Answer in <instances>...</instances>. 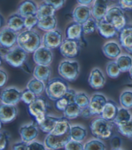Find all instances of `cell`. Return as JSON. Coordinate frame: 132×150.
<instances>
[{
    "mask_svg": "<svg viewBox=\"0 0 132 150\" xmlns=\"http://www.w3.org/2000/svg\"><path fill=\"white\" fill-rule=\"evenodd\" d=\"M18 44L27 53H34L41 46L42 39L40 34L34 30H26L19 33Z\"/></svg>",
    "mask_w": 132,
    "mask_h": 150,
    "instance_id": "6da1fadb",
    "label": "cell"
},
{
    "mask_svg": "<svg viewBox=\"0 0 132 150\" xmlns=\"http://www.w3.org/2000/svg\"><path fill=\"white\" fill-rule=\"evenodd\" d=\"M68 89V85L65 80L60 78H55L48 81L45 92L49 99L57 101L65 96Z\"/></svg>",
    "mask_w": 132,
    "mask_h": 150,
    "instance_id": "7a4b0ae2",
    "label": "cell"
},
{
    "mask_svg": "<svg viewBox=\"0 0 132 150\" xmlns=\"http://www.w3.org/2000/svg\"><path fill=\"white\" fill-rule=\"evenodd\" d=\"M112 122L102 117L94 119L90 123V129L92 135L97 139H106L112 135Z\"/></svg>",
    "mask_w": 132,
    "mask_h": 150,
    "instance_id": "3957f363",
    "label": "cell"
},
{
    "mask_svg": "<svg viewBox=\"0 0 132 150\" xmlns=\"http://www.w3.org/2000/svg\"><path fill=\"white\" fill-rule=\"evenodd\" d=\"M104 19L113 25L118 32H121L127 25L126 16L120 6H113L108 9Z\"/></svg>",
    "mask_w": 132,
    "mask_h": 150,
    "instance_id": "277c9868",
    "label": "cell"
},
{
    "mask_svg": "<svg viewBox=\"0 0 132 150\" xmlns=\"http://www.w3.org/2000/svg\"><path fill=\"white\" fill-rule=\"evenodd\" d=\"M79 64L77 61L63 60L59 65L58 72L65 80L75 81L79 74Z\"/></svg>",
    "mask_w": 132,
    "mask_h": 150,
    "instance_id": "5b68a950",
    "label": "cell"
},
{
    "mask_svg": "<svg viewBox=\"0 0 132 150\" xmlns=\"http://www.w3.org/2000/svg\"><path fill=\"white\" fill-rule=\"evenodd\" d=\"M29 111L36 119V122L41 123L46 116L47 103L46 100L43 97H38L36 100L29 105Z\"/></svg>",
    "mask_w": 132,
    "mask_h": 150,
    "instance_id": "8992f818",
    "label": "cell"
},
{
    "mask_svg": "<svg viewBox=\"0 0 132 150\" xmlns=\"http://www.w3.org/2000/svg\"><path fill=\"white\" fill-rule=\"evenodd\" d=\"M27 53L19 46L10 49L9 52L3 57L5 60L11 66L19 67L22 66L26 60Z\"/></svg>",
    "mask_w": 132,
    "mask_h": 150,
    "instance_id": "52a82bcc",
    "label": "cell"
},
{
    "mask_svg": "<svg viewBox=\"0 0 132 150\" xmlns=\"http://www.w3.org/2000/svg\"><path fill=\"white\" fill-rule=\"evenodd\" d=\"M70 140H72L70 131L63 135H54L49 134L45 138V144L50 150H57L65 148Z\"/></svg>",
    "mask_w": 132,
    "mask_h": 150,
    "instance_id": "ba28073f",
    "label": "cell"
},
{
    "mask_svg": "<svg viewBox=\"0 0 132 150\" xmlns=\"http://www.w3.org/2000/svg\"><path fill=\"white\" fill-rule=\"evenodd\" d=\"M80 46L79 40L66 38L59 47L60 53L64 57L73 59L78 56Z\"/></svg>",
    "mask_w": 132,
    "mask_h": 150,
    "instance_id": "9c48e42d",
    "label": "cell"
},
{
    "mask_svg": "<svg viewBox=\"0 0 132 150\" xmlns=\"http://www.w3.org/2000/svg\"><path fill=\"white\" fill-rule=\"evenodd\" d=\"M63 41L62 33L58 29L46 32V33L44 34L42 39L43 46L50 50L60 47Z\"/></svg>",
    "mask_w": 132,
    "mask_h": 150,
    "instance_id": "30bf717a",
    "label": "cell"
},
{
    "mask_svg": "<svg viewBox=\"0 0 132 150\" xmlns=\"http://www.w3.org/2000/svg\"><path fill=\"white\" fill-rule=\"evenodd\" d=\"M19 33L6 26L3 28L0 32V44L1 46L12 48L18 42Z\"/></svg>",
    "mask_w": 132,
    "mask_h": 150,
    "instance_id": "8fae6325",
    "label": "cell"
},
{
    "mask_svg": "<svg viewBox=\"0 0 132 150\" xmlns=\"http://www.w3.org/2000/svg\"><path fill=\"white\" fill-rule=\"evenodd\" d=\"M22 92H20L16 87H8L2 91L1 101L2 103L15 105L21 100Z\"/></svg>",
    "mask_w": 132,
    "mask_h": 150,
    "instance_id": "7c38bea8",
    "label": "cell"
},
{
    "mask_svg": "<svg viewBox=\"0 0 132 150\" xmlns=\"http://www.w3.org/2000/svg\"><path fill=\"white\" fill-rule=\"evenodd\" d=\"M33 59L38 65L49 66L53 60V53L48 47L41 46L34 53Z\"/></svg>",
    "mask_w": 132,
    "mask_h": 150,
    "instance_id": "4fadbf2b",
    "label": "cell"
},
{
    "mask_svg": "<svg viewBox=\"0 0 132 150\" xmlns=\"http://www.w3.org/2000/svg\"><path fill=\"white\" fill-rule=\"evenodd\" d=\"M110 0H94L92 8L93 18L99 22L104 19L108 12Z\"/></svg>",
    "mask_w": 132,
    "mask_h": 150,
    "instance_id": "5bb4252c",
    "label": "cell"
},
{
    "mask_svg": "<svg viewBox=\"0 0 132 150\" xmlns=\"http://www.w3.org/2000/svg\"><path fill=\"white\" fill-rule=\"evenodd\" d=\"M107 99L102 94H94L90 99L89 107L92 115H101L107 103Z\"/></svg>",
    "mask_w": 132,
    "mask_h": 150,
    "instance_id": "9a60e30c",
    "label": "cell"
},
{
    "mask_svg": "<svg viewBox=\"0 0 132 150\" xmlns=\"http://www.w3.org/2000/svg\"><path fill=\"white\" fill-rule=\"evenodd\" d=\"M121 46L129 53L132 54V25H128L119 33Z\"/></svg>",
    "mask_w": 132,
    "mask_h": 150,
    "instance_id": "2e32d148",
    "label": "cell"
},
{
    "mask_svg": "<svg viewBox=\"0 0 132 150\" xmlns=\"http://www.w3.org/2000/svg\"><path fill=\"white\" fill-rule=\"evenodd\" d=\"M38 129L35 123L23 126L19 129V134L23 142L29 143L34 140L38 135Z\"/></svg>",
    "mask_w": 132,
    "mask_h": 150,
    "instance_id": "e0dca14e",
    "label": "cell"
},
{
    "mask_svg": "<svg viewBox=\"0 0 132 150\" xmlns=\"http://www.w3.org/2000/svg\"><path fill=\"white\" fill-rule=\"evenodd\" d=\"M91 13H92V10L90 9L89 6L79 5L74 8L72 17L74 21L83 25L87 20L90 18Z\"/></svg>",
    "mask_w": 132,
    "mask_h": 150,
    "instance_id": "ac0fdd59",
    "label": "cell"
},
{
    "mask_svg": "<svg viewBox=\"0 0 132 150\" xmlns=\"http://www.w3.org/2000/svg\"><path fill=\"white\" fill-rule=\"evenodd\" d=\"M39 6L34 0H23L18 8V13L26 18L31 15L37 14Z\"/></svg>",
    "mask_w": 132,
    "mask_h": 150,
    "instance_id": "d6986e66",
    "label": "cell"
},
{
    "mask_svg": "<svg viewBox=\"0 0 132 150\" xmlns=\"http://www.w3.org/2000/svg\"><path fill=\"white\" fill-rule=\"evenodd\" d=\"M18 110L14 105L2 103L0 108V119L2 123H8L16 117Z\"/></svg>",
    "mask_w": 132,
    "mask_h": 150,
    "instance_id": "ffe728a7",
    "label": "cell"
},
{
    "mask_svg": "<svg viewBox=\"0 0 132 150\" xmlns=\"http://www.w3.org/2000/svg\"><path fill=\"white\" fill-rule=\"evenodd\" d=\"M106 79L102 71L98 68H95L91 71L88 78L90 86L95 89L103 88L105 84Z\"/></svg>",
    "mask_w": 132,
    "mask_h": 150,
    "instance_id": "44dd1931",
    "label": "cell"
},
{
    "mask_svg": "<svg viewBox=\"0 0 132 150\" xmlns=\"http://www.w3.org/2000/svg\"><path fill=\"white\" fill-rule=\"evenodd\" d=\"M97 30L101 36L106 39L113 38L117 35V32H119L116 27L107 22L105 19L98 22Z\"/></svg>",
    "mask_w": 132,
    "mask_h": 150,
    "instance_id": "7402d4cb",
    "label": "cell"
},
{
    "mask_svg": "<svg viewBox=\"0 0 132 150\" xmlns=\"http://www.w3.org/2000/svg\"><path fill=\"white\" fill-rule=\"evenodd\" d=\"M6 25L9 28L18 32L25 28V18L19 13H13L8 18Z\"/></svg>",
    "mask_w": 132,
    "mask_h": 150,
    "instance_id": "603a6c76",
    "label": "cell"
},
{
    "mask_svg": "<svg viewBox=\"0 0 132 150\" xmlns=\"http://www.w3.org/2000/svg\"><path fill=\"white\" fill-rule=\"evenodd\" d=\"M103 52L106 57L111 59H114L120 56L121 48L117 42L110 41L104 44L103 46Z\"/></svg>",
    "mask_w": 132,
    "mask_h": 150,
    "instance_id": "cb8c5ba5",
    "label": "cell"
},
{
    "mask_svg": "<svg viewBox=\"0 0 132 150\" xmlns=\"http://www.w3.org/2000/svg\"><path fill=\"white\" fill-rule=\"evenodd\" d=\"M119 109L118 108L117 104L112 100H108L104 107L103 111L101 114V117L106 120L113 122L116 117Z\"/></svg>",
    "mask_w": 132,
    "mask_h": 150,
    "instance_id": "d4e9b609",
    "label": "cell"
},
{
    "mask_svg": "<svg viewBox=\"0 0 132 150\" xmlns=\"http://www.w3.org/2000/svg\"><path fill=\"white\" fill-rule=\"evenodd\" d=\"M83 33V25L74 21L66 29V38L80 40Z\"/></svg>",
    "mask_w": 132,
    "mask_h": 150,
    "instance_id": "484cf974",
    "label": "cell"
},
{
    "mask_svg": "<svg viewBox=\"0 0 132 150\" xmlns=\"http://www.w3.org/2000/svg\"><path fill=\"white\" fill-rule=\"evenodd\" d=\"M70 125L66 117H59L53 130L50 134L54 135H63L70 131Z\"/></svg>",
    "mask_w": 132,
    "mask_h": 150,
    "instance_id": "4316f807",
    "label": "cell"
},
{
    "mask_svg": "<svg viewBox=\"0 0 132 150\" xmlns=\"http://www.w3.org/2000/svg\"><path fill=\"white\" fill-rule=\"evenodd\" d=\"M50 74H51V69L49 66L37 65L34 71V77L37 79L43 81V82L49 81Z\"/></svg>",
    "mask_w": 132,
    "mask_h": 150,
    "instance_id": "83f0119b",
    "label": "cell"
},
{
    "mask_svg": "<svg viewBox=\"0 0 132 150\" xmlns=\"http://www.w3.org/2000/svg\"><path fill=\"white\" fill-rule=\"evenodd\" d=\"M57 19L55 16L47 17L46 18L39 19L38 27L41 30L45 32L51 31L56 29Z\"/></svg>",
    "mask_w": 132,
    "mask_h": 150,
    "instance_id": "f1b7e54d",
    "label": "cell"
},
{
    "mask_svg": "<svg viewBox=\"0 0 132 150\" xmlns=\"http://www.w3.org/2000/svg\"><path fill=\"white\" fill-rule=\"evenodd\" d=\"M56 11V8L52 5L46 4L45 2L41 3L38 7L37 16L39 19L46 18L47 17L54 16Z\"/></svg>",
    "mask_w": 132,
    "mask_h": 150,
    "instance_id": "f546056e",
    "label": "cell"
},
{
    "mask_svg": "<svg viewBox=\"0 0 132 150\" xmlns=\"http://www.w3.org/2000/svg\"><path fill=\"white\" fill-rule=\"evenodd\" d=\"M59 117H55L52 116H49L46 115L44 121L39 124V128L43 132L49 133L50 134L53 130L54 127L57 123V121L59 120Z\"/></svg>",
    "mask_w": 132,
    "mask_h": 150,
    "instance_id": "4dcf8cb0",
    "label": "cell"
},
{
    "mask_svg": "<svg viewBox=\"0 0 132 150\" xmlns=\"http://www.w3.org/2000/svg\"><path fill=\"white\" fill-rule=\"evenodd\" d=\"M82 108L79 107L76 103L68 105L65 110L63 111L65 117L68 119H73L81 115Z\"/></svg>",
    "mask_w": 132,
    "mask_h": 150,
    "instance_id": "1f68e13d",
    "label": "cell"
},
{
    "mask_svg": "<svg viewBox=\"0 0 132 150\" xmlns=\"http://www.w3.org/2000/svg\"><path fill=\"white\" fill-rule=\"evenodd\" d=\"M116 62L121 72H127L132 67V58L127 54H123L117 58Z\"/></svg>",
    "mask_w": 132,
    "mask_h": 150,
    "instance_id": "d6a6232c",
    "label": "cell"
},
{
    "mask_svg": "<svg viewBox=\"0 0 132 150\" xmlns=\"http://www.w3.org/2000/svg\"><path fill=\"white\" fill-rule=\"evenodd\" d=\"M45 83L43 81L37 79L36 78L30 80L27 84V88L32 91L37 96H39L41 94L45 89Z\"/></svg>",
    "mask_w": 132,
    "mask_h": 150,
    "instance_id": "836d02e7",
    "label": "cell"
},
{
    "mask_svg": "<svg viewBox=\"0 0 132 150\" xmlns=\"http://www.w3.org/2000/svg\"><path fill=\"white\" fill-rule=\"evenodd\" d=\"M131 120V115L130 112L128 110L127 108H121L119 110L116 117L115 118L113 122L117 126L122 124L126 123V122Z\"/></svg>",
    "mask_w": 132,
    "mask_h": 150,
    "instance_id": "e575fe53",
    "label": "cell"
},
{
    "mask_svg": "<svg viewBox=\"0 0 132 150\" xmlns=\"http://www.w3.org/2000/svg\"><path fill=\"white\" fill-rule=\"evenodd\" d=\"M70 135L72 139L81 142L86 137V130L80 126H74L70 128Z\"/></svg>",
    "mask_w": 132,
    "mask_h": 150,
    "instance_id": "d590c367",
    "label": "cell"
},
{
    "mask_svg": "<svg viewBox=\"0 0 132 150\" xmlns=\"http://www.w3.org/2000/svg\"><path fill=\"white\" fill-rule=\"evenodd\" d=\"M98 21L94 18H90L83 25V33L84 34H90L94 33L97 29Z\"/></svg>",
    "mask_w": 132,
    "mask_h": 150,
    "instance_id": "8d00e7d4",
    "label": "cell"
},
{
    "mask_svg": "<svg viewBox=\"0 0 132 150\" xmlns=\"http://www.w3.org/2000/svg\"><path fill=\"white\" fill-rule=\"evenodd\" d=\"M108 76L111 78H116L120 75L121 70L116 62V61H112L107 64L106 68Z\"/></svg>",
    "mask_w": 132,
    "mask_h": 150,
    "instance_id": "74e56055",
    "label": "cell"
},
{
    "mask_svg": "<svg viewBox=\"0 0 132 150\" xmlns=\"http://www.w3.org/2000/svg\"><path fill=\"white\" fill-rule=\"evenodd\" d=\"M120 103L124 108H132V92L126 91L122 93L120 96Z\"/></svg>",
    "mask_w": 132,
    "mask_h": 150,
    "instance_id": "f35d334b",
    "label": "cell"
},
{
    "mask_svg": "<svg viewBox=\"0 0 132 150\" xmlns=\"http://www.w3.org/2000/svg\"><path fill=\"white\" fill-rule=\"evenodd\" d=\"M75 103L81 108L89 106L90 100L86 93L81 92L77 93L75 98Z\"/></svg>",
    "mask_w": 132,
    "mask_h": 150,
    "instance_id": "ab89813d",
    "label": "cell"
},
{
    "mask_svg": "<svg viewBox=\"0 0 132 150\" xmlns=\"http://www.w3.org/2000/svg\"><path fill=\"white\" fill-rule=\"evenodd\" d=\"M118 132L128 138L132 139V119L126 123L117 126Z\"/></svg>",
    "mask_w": 132,
    "mask_h": 150,
    "instance_id": "60d3db41",
    "label": "cell"
},
{
    "mask_svg": "<svg viewBox=\"0 0 132 150\" xmlns=\"http://www.w3.org/2000/svg\"><path fill=\"white\" fill-rule=\"evenodd\" d=\"M84 150H106V146L99 140H92L84 145Z\"/></svg>",
    "mask_w": 132,
    "mask_h": 150,
    "instance_id": "b9f144b4",
    "label": "cell"
},
{
    "mask_svg": "<svg viewBox=\"0 0 132 150\" xmlns=\"http://www.w3.org/2000/svg\"><path fill=\"white\" fill-rule=\"evenodd\" d=\"M38 98L37 95L34 93L32 91L29 90V88L24 90L22 92L21 95V100L27 105L31 104L32 102L36 100V99Z\"/></svg>",
    "mask_w": 132,
    "mask_h": 150,
    "instance_id": "7bdbcfd3",
    "label": "cell"
},
{
    "mask_svg": "<svg viewBox=\"0 0 132 150\" xmlns=\"http://www.w3.org/2000/svg\"><path fill=\"white\" fill-rule=\"evenodd\" d=\"M39 19L37 14L29 16L25 18V28L26 30H32L36 26H38Z\"/></svg>",
    "mask_w": 132,
    "mask_h": 150,
    "instance_id": "ee69618b",
    "label": "cell"
},
{
    "mask_svg": "<svg viewBox=\"0 0 132 150\" xmlns=\"http://www.w3.org/2000/svg\"><path fill=\"white\" fill-rule=\"evenodd\" d=\"M70 104V102L65 95L61 98L59 99L58 100L56 101V107L60 111H64L68 105Z\"/></svg>",
    "mask_w": 132,
    "mask_h": 150,
    "instance_id": "f6af8a7d",
    "label": "cell"
},
{
    "mask_svg": "<svg viewBox=\"0 0 132 150\" xmlns=\"http://www.w3.org/2000/svg\"><path fill=\"white\" fill-rule=\"evenodd\" d=\"M65 150H84V146L81 142L72 139L65 146Z\"/></svg>",
    "mask_w": 132,
    "mask_h": 150,
    "instance_id": "bcb514c9",
    "label": "cell"
},
{
    "mask_svg": "<svg viewBox=\"0 0 132 150\" xmlns=\"http://www.w3.org/2000/svg\"><path fill=\"white\" fill-rule=\"evenodd\" d=\"M10 135L9 133L6 131L1 132V144H0V149L5 150L8 145Z\"/></svg>",
    "mask_w": 132,
    "mask_h": 150,
    "instance_id": "7dc6e473",
    "label": "cell"
},
{
    "mask_svg": "<svg viewBox=\"0 0 132 150\" xmlns=\"http://www.w3.org/2000/svg\"><path fill=\"white\" fill-rule=\"evenodd\" d=\"M44 2L54 6L56 10H59L62 8L65 4L66 0H44Z\"/></svg>",
    "mask_w": 132,
    "mask_h": 150,
    "instance_id": "c3c4849f",
    "label": "cell"
},
{
    "mask_svg": "<svg viewBox=\"0 0 132 150\" xmlns=\"http://www.w3.org/2000/svg\"><path fill=\"white\" fill-rule=\"evenodd\" d=\"M119 6L123 10H132V0H118Z\"/></svg>",
    "mask_w": 132,
    "mask_h": 150,
    "instance_id": "681fc988",
    "label": "cell"
},
{
    "mask_svg": "<svg viewBox=\"0 0 132 150\" xmlns=\"http://www.w3.org/2000/svg\"><path fill=\"white\" fill-rule=\"evenodd\" d=\"M110 144L111 148L113 149H119L121 146V139L118 136H114V137L111 139Z\"/></svg>",
    "mask_w": 132,
    "mask_h": 150,
    "instance_id": "f907efd6",
    "label": "cell"
},
{
    "mask_svg": "<svg viewBox=\"0 0 132 150\" xmlns=\"http://www.w3.org/2000/svg\"><path fill=\"white\" fill-rule=\"evenodd\" d=\"M29 150H46L44 145L38 142H33L29 144Z\"/></svg>",
    "mask_w": 132,
    "mask_h": 150,
    "instance_id": "816d5d0a",
    "label": "cell"
},
{
    "mask_svg": "<svg viewBox=\"0 0 132 150\" xmlns=\"http://www.w3.org/2000/svg\"><path fill=\"white\" fill-rule=\"evenodd\" d=\"M12 150H29V144L26 142H22L14 144Z\"/></svg>",
    "mask_w": 132,
    "mask_h": 150,
    "instance_id": "f5cc1de1",
    "label": "cell"
},
{
    "mask_svg": "<svg viewBox=\"0 0 132 150\" xmlns=\"http://www.w3.org/2000/svg\"><path fill=\"white\" fill-rule=\"evenodd\" d=\"M0 76H1V81H0V86L1 87L5 85L8 80V75L5 71L1 70L0 71Z\"/></svg>",
    "mask_w": 132,
    "mask_h": 150,
    "instance_id": "db71d44e",
    "label": "cell"
},
{
    "mask_svg": "<svg viewBox=\"0 0 132 150\" xmlns=\"http://www.w3.org/2000/svg\"><path fill=\"white\" fill-rule=\"evenodd\" d=\"M81 115L84 118H88L92 116V113H91L90 109L89 106L82 108V110H81Z\"/></svg>",
    "mask_w": 132,
    "mask_h": 150,
    "instance_id": "11a10c76",
    "label": "cell"
},
{
    "mask_svg": "<svg viewBox=\"0 0 132 150\" xmlns=\"http://www.w3.org/2000/svg\"><path fill=\"white\" fill-rule=\"evenodd\" d=\"M77 2L81 5L89 6L93 3L94 0H77Z\"/></svg>",
    "mask_w": 132,
    "mask_h": 150,
    "instance_id": "9f6ffc18",
    "label": "cell"
},
{
    "mask_svg": "<svg viewBox=\"0 0 132 150\" xmlns=\"http://www.w3.org/2000/svg\"><path fill=\"white\" fill-rule=\"evenodd\" d=\"M129 71H130V76H131V78H132V67H131V68L130 70Z\"/></svg>",
    "mask_w": 132,
    "mask_h": 150,
    "instance_id": "6f0895ef",
    "label": "cell"
},
{
    "mask_svg": "<svg viewBox=\"0 0 132 150\" xmlns=\"http://www.w3.org/2000/svg\"><path fill=\"white\" fill-rule=\"evenodd\" d=\"M113 150H122V149H113Z\"/></svg>",
    "mask_w": 132,
    "mask_h": 150,
    "instance_id": "680465c9",
    "label": "cell"
}]
</instances>
